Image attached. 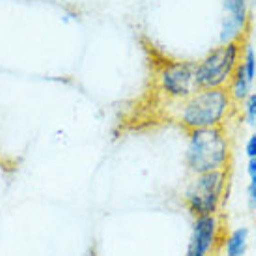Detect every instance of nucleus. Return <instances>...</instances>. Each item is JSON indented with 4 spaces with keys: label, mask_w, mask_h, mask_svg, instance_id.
<instances>
[{
    "label": "nucleus",
    "mask_w": 256,
    "mask_h": 256,
    "mask_svg": "<svg viewBox=\"0 0 256 256\" xmlns=\"http://www.w3.org/2000/svg\"><path fill=\"white\" fill-rule=\"evenodd\" d=\"M252 240H254V243H256V224H254V230H252Z\"/></svg>",
    "instance_id": "obj_14"
},
{
    "label": "nucleus",
    "mask_w": 256,
    "mask_h": 256,
    "mask_svg": "<svg viewBox=\"0 0 256 256\" xmlns=\"http://www.w3.org/2000/svg\"><path fill=\"white\" fill-rule=\"evenodd\" d=\"M234 107V100L228 88H200L189 100L184 101L180 122L187 131L210 128H222V122Z\"/></svg>",
    "instance_id": "obj_2"
},
{
    "label": "nucleus",
    "mask_w": 256,
    "mask_h": 256,
    "mask_svg": "<svg viewBox=\"0 0 256 256\" xmlns=\"http://www.w3.org/2000/svg\"><path fill=\"white\" fill-rule=\"evenodd\" d=\"M252 80L249 78V75L245 73V68L242 66H238V70H236L234 77L230 80V84H228V92L232 96V100L234 103H243V101L249 98L250 94H252Z\"/></svg>",
    "instance_id": "obj_9"
},
{
    "label": "nucleus",
    "mask_w": 256,
    "mask_h": 256,
    "mask_svg": "<svg viewBox=\"0 0 256 256\" xmlns=\"http://www.w3.org/2000/svg\"><path fill=\"white\" fill-rule=\"evenodd\" d=\"M249 28V4L247 0H224V17L220 24V43L245 42Z\"/></svg>",
    "instance_id": "obj_7"
},
{
    "label": "nucleus",
    "mask_w": 256,
    "mask_h": 256,
    "mask_svg": "<svg viewBox=\"0 0 256 256\" xmlns=\"http://www.w3.org/2000/svg\"><path fill=\"white\" fill-rule=\"evenodd\" d=\"M247 176H249V185H247V202L252 212H256V159H249L247 163Z\"/></svg>",
    "instance_id": "obj_10"
},
{
    "label": "nucleus",
    "mask_w": 256,
    "mask_h": 256,
    "mask_svg": "<svg viewBox=\"0 0 256 256\" xmlns=\"http://www.w3.org/2000/svg\"><path fill=\"white\" fill-rule=\"evenodd\" d=\"M243 56V43H220L196 62V77L200 88H228Z\"/></svg>",
    "instance_id": "obj_4"
},
{
    "label": "nucleus",
    "mask_w": 256,
    "mask_h": 256,
    "mask_svg": "<svg viewBox=\"0 0 256 256\" xmlns=\"http://www.w3.org/2000/svg\"><path fill=\"white\" fill-rule=\"evenodd\" d=\"M250 245V230L247 226H238L224 236L222 250L224 256H245Z\"/></svg>",
    "instance_id": "obj_8"
},
{
    "label": "nucleus",
    "mask_w": 256,
    "mask_h": 256,
    "mask_svg": "<svg viewBox=\"0 0 256 256\" xmlns=\"http://www.w3.org/2000/svg\"><path fill=\"white\" fill-rule=\"evenodd\" d=\"M224 236L226 234H224L220 214L196 217L192 220L191 238H189L185 256H214L217 247L224 242Z\"/></svg>",
    "instance_id": "obj_6"
},
{
    "label": "nucleus",
    "mask_w": 256,
    "mask_h": 256,
    "mask_svg": "<svg viewBox=\"0 0 256 256\" xmlns=\"http://www.w3.org/2000/svg\"><path fill=\"white\" fill-rule=\"evenodd\" d=\"M228 192V170L196 174L184 192L185 208L196 217L219 215Z\"/></svg>",
    "instance_id": "obj_3"
},
{
    "label": "nucleus",
    "mask_w": 256,
    "mask_h": 256,
    "mask_svg": "<svg viewBox=\"0 0 256 256\" xmlns=\"http://www.w3.org/2000/svg\"><path fill=\"white\" fill-rule=\"evenodd\" d=\"M243 116H245V122L256 128V92H252L243 101Z\"/></svg>",
    "instance_id": "obj_12"
},
{
    "label": "nucleus",
    "mask_w": 256,
    "mask_h": 256,
    "mask_svg": "<svg viewBox=\"0 0 256 256\" xmlns=\"http://www.w3.org/2000/svg\"><path fill=\"white\" fill-rule=\"evenodd\" d=\"M245 156L249 159H256V131L247 138V144H245Z\"/></svg>",
    "instance_id": "obj_13"
},
{
    "label": "nucleus",
    "mask_w": 256,
    "mask_h": 256,
    "mask_svg": "<svg viewBox=\"0 0 256 256\" xmlns=\"http://www.w3.org/2000/svg\"><path fill=\"white\" fill-rule=\"evenodd\" d=\"M159 80H161L163 92L172 100L185 101L200 90L196 62H189V60H178V62L166 64L161 72Z\"/></svg>",
    "instance_id": "obj_5"
},
{
    "label": "nucleus",
    "mask_w": 256,
    "mask_h": 256,
    "mask_svg": "<svg viewBox=\"0 0 256 256\" xmlns=\"http://www.w3.org/2000/svg\"><path fill=\"white\" fill-rule=\"evenodd\" d=\"M242 66L245 68V73L249 75V78L254 82L256 80V52L250 47L249 43L243 45V56H242Z\"/></svg>",
    "instance_id": "obj_11"
},
{
    "label": "nucleus",
    "mask_w": 256,
    "mask_h": 256,
    "mask_svg": "<svg viewBox=\"0 0 256 256\" xmlns=\"http://www.w3.org/2000/svg\"><path fill=\"white\" fill-rule=\"evenodd\" d=\"M230 163V140L222 128L189 131V142L185 152V164L196 174L228 170Z\"/></svg>",
    "instance_id": "obj_1"
}]
</instances>
